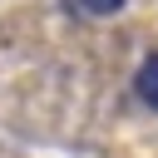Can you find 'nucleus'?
<instances>
[{
  "instance_id": "nucleus-1",
  "label": "nucleus",
  "mask_w": 158,
  "mask_h": 158,
  "mask_svg": "<svg viewBox=\"0 0 158 158\" xmlns=\"http://www.w3.org/2000/svg\"><path fill=\"white\" fill-rule=\"evenodd\" d=\"M133 89H138V99L148 104V109H158V49L138 64V74H133Z\"/></svg>"
},
{
  "instance_id": "nucleus-2",
  "label": "nucleus",
  "mask_w": 158,
  "mask_h": 158,
  "mask_svg": "<svg viewBox=\"0 0 158 158\" xmlns=\"http://www.w3.org/2000/svg\"><path fill=\"white\" fill-rule=\"evenodd\" d=\"M69 5H74L79 15H94V20H104V15H118L128 0H69Z\"/></svg>"
}]
</instances>
